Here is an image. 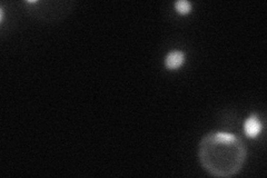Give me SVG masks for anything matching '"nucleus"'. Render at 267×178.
I'll return each instance as SVG.
<instances>
[{"label": "nucleus", "mask_w": 267, "mask_h": 178, "mask_svg": "<svg viewBox=\"0 0 267 178\" xmlns=\"http://www.w3.org/2000/svg\"><path fill=\"white\" fill-rule=\"evenodd\" d=\"M246 147L235 135L213 132L204 136L198 147L199 162L211 176L232 177L246 161Z\"/></svg>", "instance_id": "nucleus-1"}, {"label": "nucleus", "mask_w": 267, "mask_h": 178, "mask_svg": "<svg viewBox=\"0 0 267 178\" xmlns=\"http://www.w3.org/2000/svg\"><path fill=\"white\" fill-rule=\"evenodd\" d=\"M262 121L257 115H251L244 122V132L247 137L255 138L262 132Z\"/></svg>", "instance_id": "nucleus-2"}, {"label": "nucleus", "mask_w": 267, "mask_h": 178, "mask_svg": "<svg viewBox=\"0 0 267 178\" xmlns=\"http://www.w3.org/2000/svg\"><path fill=\"white\" fill-rule=\"evenodd\" d=\"M185 61V55L183 52L180 50H173L167 54L165 58V66L166 68L169 70H175L178 69Z\"/></svg>", "instance_id": "nucleus-3"}, {"label": "nucleus", "mask_w": 267, "mask_h": 178, "mask_svg": "<svg viewBox=\"0 0 267 178\" xmlns=\"http://www.w3.org/2000/svg\"><path fill=\"white\" fill-rule=\"evenodd\" d=\"M175 9L180 15H187L192 10V4L190 2H186V0H178V2L175 3Z\"/></svg>", "instance_id": "nucleus-4"}]
</instances>
